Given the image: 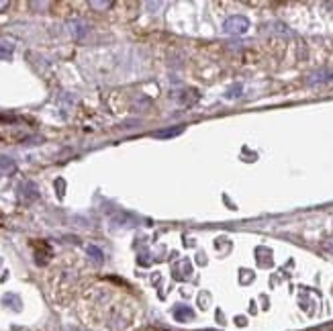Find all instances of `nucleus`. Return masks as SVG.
Listing matches in <instances>:
<instances>
[{
  "label": "nucleus",
  "mask_w": 333,
  "mask_h": 331,
  "mask_svg": "<svg viewBox=\"0 0 333 331\" xmlns=\"http://www.w3.org/2000/svg\"><path fill=\"white\" fill-rule=\"evenodd\" d=\"M325 80H331V74L325 76V74H315V78H309V84H317V82H325Z\"/></svg>",
  "instance_id": "obj_11"
},
{
  "label": "nucleus",
  "mask_w": 333,
  "mask_h": 331,
  "mask_svg": "<svg viewBox=\"0 0 333 331\" xmlns=\"http://www.w3.org/2000/svg\"><path fill=\"white\" fill-rule=\"evenodd\" d=\"M12 55V43H0V59H8Z\"/></svg>",
  "instance_id": "obj_10"
},
{
  "label": "nucleus",
  "mask_w": 333,
  "mask_h": 331,
  "mask_svg": "<svg viewBox=\"0 0 333 331\" xmlns=\"http://www.w3.org/2000/svg\"><path fill=\"white\" fill-rule=\"evenodd\" d=\"M206 331H213V329H206Z\"/></svg>",
  "instance_id": "obj_18"
},
{
  "label": "nucleus",
  "mask_w": 333,
  "mask_h": 331,
  "mask_svg": "<svg viewBox=\"0 0 333 331\" xmlns=\"http://www.w3.org/2000/svg\"><path fill=\"white\" fill-rule=\"evenodd\" d=\"M184 133V127H172V129H162V131H156L154 137L156 139H168V137H176V135H182Z\"/></svg>",
  "instance_id": "obj_4"
},
{
  "label": "nucleus",
  "mask_w": 333,
  "mask_h": 331,
  "mask_svg": "<svg viewBox=\"0 0 333 331\" xmlns=\"http://www.w3.org/2000/svg\"><path fill=\"white\" fill-rule=\"evenodd\" d=\"M237 325H245V319L243 317H237Z\"/></svg>",
  "instance_id": "obj_15"
},
{
  "label": "nucleus",
  "mask_w": 333,
  "mask_h": 331,
  "mask_svg": "<svg viewBox=\"0 0 333 331\" xmlns=\"http://www.w3.org/2000/svg\"><path fill=\"white\" fill-rule=\"evenodd\" d=\"M90 6H94V8H109V6H113V2H111V0H107V2H96V0H92Z\"/></svg>",
  "instance_id": "obj_13"
},
{
  "label": "nucleus",
  "mask_w": 333,
  "mask_h": 331,
  "mask_svg": "<svg viewBox=\"0 0 333 331\" xmlns=\"http://www.w3.org/2000/svg\"><path fill=\"white\" fill-rule=\"evenodd\" d=\"M86 254H88L96 264H102V262H105V254H102V250L96 247V245H88V247H86Z\"/></svg>",
  "instance_id": "obj_5"
},
{
  "label": "nucleus",
  "mask_w": 333,
  "mask_h": 331,
  "mask_svg": "<svg viewBox=\"0 0 333 331\" xmlns=\"http://www.w3.org/2000/svg\"><path fill=\"white\" fill-rule=\"evenodd\" d=\"M4 303L10 307L12 305V309L14 311H20V301H18V297L16 295H4Z\"/></svg>",
  "instance_id": "obj_8"
},
{
  "label": "nucleus",
  "mask_w": 333,
  "mask_h": 331,
  "mask_svg": "<svg viewBox=\"0 0 333 331\" xmlns=\"http://www.w3.org/2000/svg\"><path fill=\"white\" fill-rule=\"evenodd\" d=\"M172 276H174L176 280H188V278L192 276V264H190V260H180V262H176V264L172 266Z\"/></svg>",
  "instance_id": "obj_2"
},
{
  "label": "nucleus",
  "mask_w": 333,
  "mask_h": 331,
  "mask_svg": "<svg viewBox=\"0 0 333 331\" xmlns=\"http://www.w3.org/2000/svg\"><path fill=\"white\" fill-rule=\"evenodd\" d=\"M247 29H249V20L241 14H233L223 23V31L227 35H243L247 33Z\"/></svg>",
  "instance_id": "obj_1"
},
{
  "label": "nucleus",
  "mask_w": 333,
  "mask_h": 331,
  "mask_svg": "<svg viewBox=\"0 0 333 331\" xmlns=\"http://www.w3.org/2000/svg\"><path fill=\"white\" fill-rule=\"evenodd\" d=\"M6 6H8V2H6V0H2V2H0V8H6Z\"/></svg>",
  "instance_id": "obj_16"
},
{
  "label": "nucleus",
  "mask_w": 333,
  "mask_h": 331,
  "mask_svg": "<svg viewBox=\"0 0 333 331\" xmlns=\"http://www.w3.org/2000/svg\"><path fill=\"white\" fill-rule=\"evenodd\" d=\"M172 313H174V319L180 321V323H186V321L194 319V311L190 307H186V305H176Z\"/></svg>",
  "instance_id": "obj_3"
},
{
  "label": "nucleus",
  "mask_w": 333,
  "mask_h": 331,
  "mask_svg": "<svg viewBox=\"0 0 333 331\" xmlns=\"http://www.w3.org/2000/svg\"><path fill=\"white\" fill-rule=\"evenodd\" d=\"M70 31H72L74 37H82V35L86 33V27H84L82 23H72V25H70Z\"/></svg>",
  "instance_id": "obj_9"
},
{
  "label": "nucleus",
  "mask_w": 333,
  "mask_h": 331,
  "mask_svg": "<svg viewBox=\"0 0 333 331\" xmlns=\"http://www.w3.org/2000/svg\"><path fill=\"white\" fill-rule=\"evenodd\" d=\"M241 274H243L241 282H249V280H252V272H249V270H241Z\"/></svg>",
  "instance_id": "obj_14"
},
{
  "label": "nucleus",
  "mask_w": 333,
  "mask_h": 331,
  "mask_svg": "<svg viewBox=\"0 0 333 331\" xmlns=\"http://www.w3.org/2000/svg\"><path fill=\"white\" fill-rule=\"evenodd\" d=\"M64 331H80V329H74V327H68V329H64Z\"/></svg>",
  "instance_id": "obj_17"
},
{
  "label": "nucleus",
  "mask_w": 333,
  "mask_h": 331,
  "mask_svg": "<svg viewBox=\"0 0 333 331\" xmlns=\"http://www.w3.org/2000/svg\"><path fill=\"white\" fill-rule=\"evenodd\" d=\"M14 170H16V166H14V162H12L10 158L0 156V172H2V174H12Z\"/></svg>",
  "instance_id": "obj_6"
},
{
  "label": "nucleus",
  "mask_w": 333,
  "mask_h": 331,
  "mask_svg": "<svg viewBox=\"0 0 333 331\" xmlns=\"http://www.w3.org/2000/svg\"><path fill=\"white\" fill-rule=\"evenodd\" d=\"M16 117L14 115H0V125H8V123H14Z\"/></svg>",
  "instance_id": "obj_12"
},
{
  "label": "nucleus",
  "mask_w": 333,
  "mask_h": 331,
  "mask_svg": "<svg viewBox=\"0 0 333 331\" xmlns=\"http://www.w3.org/2000/svg\"><path fill=\"white\" fill-rule=\"evenodd\" d=\"M20 194H29V198H37V188H35V184H31V182L20 184Z\"/></svg>",
  "instance_id": "obj_7"
}]
</instances>
